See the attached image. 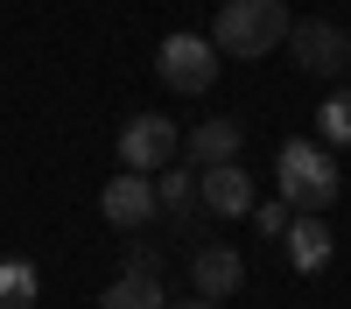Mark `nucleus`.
Here are the masks:
<instances>
[{"mask_svg":"<svg viewBox=\"0 0 351 309\" xmlns=\"http://www.w3.org/2000/svg\"><path fill=\"white\" fill-rule=\"evenodd\" d=\"M288 14L281 0H225L218 8V21H211V42H218V56H267V49H281L288 42Z\"/></svg>","mask_w":351,"mask_h":309,"instance_id":"obj_1","label":"nucleus"},{"mask_svg":"<svg viewBox=\"0 0 351 309\" xmlns=\"http://www.w3.org/2000/svg\"><path fill=\"white\" fill-rule=\"evenodd\" d=\"M274 183L288 211H330L337 204V162L316 140H281L274 148Z\"/></svg>","mask_w":351,"mask_h":309,"instance_id":"obj_2","label":"nucleus"},{"mask_svg":"<svg viewBox=\"0 0 351 309\" xmlns=\"http://www.w3.org/2000/svg\"><path fill=\"white\" fill-rule=\"evenodd\" d=\"M155 77L169 84V92H211L218 84V42L211 36H162L155 49Z\"/></svg>","mask_w":351,"mask_h":309,"instance_id":"obj_3","label":"nucleus"},{"mask_svg":"<svg viewBox=\"0 0 351 309\" xmlns=\"http://www.w3.org/2000/svg\"><path fill=\"white\" fill-rule=\"evenodd\" d=\"M176 148H183V134H176L169 112H134V120L120 127V169H141V176H155V169L176 162Z\"/></svg>","mask_w":351,"mask_h":309,"instance_id":"obj_4","label":"nucleus"},{"mask_svg":"<svg viewBox=\"0 0 351 309\" xmlns=\"http://www.w3.org/2000/svg\"><path fill=\"white\" fill-rule=\"evenodd\" d=\"M288 49H295V64H302L309 77H337V71L351 64V36H344L337 21H324V14L288 21Z\"/></svg>","mask_w":351,"mask_h":309,"instance_id":"obj_5","label":"nucleus"},{"mask_svg":"<svg viewBox=\"0 0 351 309\" xmlns=\"http://www.w3.org/2000/svg\"><path fill=\"white\" fill-rule=\"evenodd\" d=\"M99 211H106V225H120V232H141V225H155V218H162L155 176H141V169H120V176L99 190Z\"/></svg>","mask_w":351,"mask_h":309,"instance_id":"obj_6","label":"nucleus"},{"mask_svg":"<svg viewBox=\"0 0 351 309\" xmlns=\"http://www.w3.org/2000/svg\"><path fill=\"white\" fill-rule=\"evenodd\" d=\"M197 204L218 211V218H246L260 197H253V176L239 162H211V169H197Z\"/></svg>","mask_w":351,"mask_h":309,"instance_id":"obj_7","label":"nucleus"},{"mask_svg":"<svg viewBox=\"0 0 351 309\" xmlns=\"http://www.w3.org/2000/svg\"><path fill=\"white\" fill-rule=\"evenodd\" d=\"M190 281H197V295H239L246 288V260H239V246H225V239H211V246H197L190 253Z\"/></svg>","mask_w":351,"mask_h":309,"instance_id":"obj_8","label":"nucleus"},{"mask_svg":"<svg viewBox=\"0 0 351 309\" xmlns=\"http://www.w3.org/2000/svg\"><path fill=\"white\" fill-rule=\"evenodd\" d=\"M281 246H288V267L295 274H324L330 267V225H324V211H295L288 232H281Z\"/></svg>","mask_w":351,"mask_h":309,"instance_id":"obj_9","label":"nucleus"},{"mask_svg":"<svg viewBox=\"0 0 351 309\" xmlns=\"http://www.w3.org/2000/svg\"><path fill=\"white\" fill-rule=\"evenodd\" d=\"M183 148H190V162H197V169H211V162H239L246 127H239V120H204V127H190V134H183Z\"/></svg>","mask_w":351,"mask_h":309,"instance_id":"obj_10","label":"nucleus"},{"mask_svg":"<svg viewBox=\"0 0 351 309\" xmlns=\"http://www.w3.org/2000/svg\"><path fill=\"white\" fill-rule=\"evenodd\" d=\"M99 309H169V288H162L155 274H134V267H127V274L99 295Z\"/></svg>","mask_w":351,"mask_h":309,"instance_id":"obj_11","label":"nucleus"},{"mask_svg":"<svg viewBox=\"0 0 351 309\" xmlns=\"http://www.w3.org/2000/svg\"><path fill=\"white\" fill-rule=\"evenodd\" d=\"M43 295V274L28 260H0V309H36Z\"/></svg>","mask_w":351,"mask_h":309,"instance_id":"obj_12","label":"nucleus"},{"mask_svg":"<svg viewBox=\"0 0 351 309\" xmlns=\"http://www.w3.org/2000/svg\"><path fill=\"white\" fill-rule=\"evenodd\" d=\"M316 134H324L330 148H351V84H344V92H330L324 106H316Z\"/></svg>","mask_w":351,"mask_h":309,"instance_id":"obj_13","label":"nucleus"},{"mask_svg":"<svg viewBox=\"0 0 351 309\" xmlns=\"http://www.w3.org/2000/svg\"><path fill=\"white\" fill-rule=\"evenodd\" d=\"M155 197H162V204H169L176 218H190V211H197V176H183V169H169V176L155 183Z\"/></svg>","mask_w":351,"mask_h":309,"instance_id":"obj_14","label":"nucleus"},{"mask_svg":"<svg viewBox=\"0 0 351 309\" xmlns=\"http://www.w3.org/2000/svg\"><path fill=\"white\" fill-rule=\"evenodd\" d=\"M253 218H260V232H267V239L288 232V204H253Z\"/></svg>","mask_w":351,"mask_h":309,"instance_id":"obj_15","label":"nucleus"},{"mask_svg":"<svg viewBox=\"0 0 351 309\" xmlns=\"http://www.w3.org/2000/svg\"><path fill=\"white\" fill-rule=\"evenodd\" d=\"M169 309H225V302H211V295H190V302H169Z\"/></svg>","mask_w":351,"mask_h":309,"instance_id":"obj_16","label":"nucleus"}]
</instances>
